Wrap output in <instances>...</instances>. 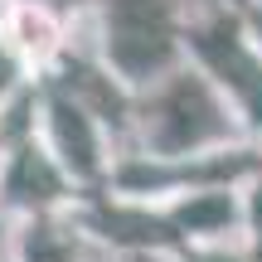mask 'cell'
I'll list each match as a JSON object with an SVG mask.
<instances>
[{
  "instance_id": "3957f363",
  "label": "cell",
  "mask_w": 262,
  "mask_h": 262,
  "mask_svg": "<svg viewBox=\"0 0 262 262\" xmlns=\"http://www.w3.org/2000/svg\"><path fill=\"white\" fill-rule=\"evenodd\" d=\"M170 117H175V126H180L175 141H194V136H204V131H214V122H199V117H214V107H209V97L199 93V88H189V83L175 88Z\"/></svg>"
},
{
  "instance_id": "277c9868",
  "label": "cell",
  "mask_w": 262,
  "mask_h": 262,
  "mask_svg": "<svg viewBox=\"0 0 262 262\" xmlns=\"http://www.w3.org/2000/svg\"><path fill=\"white\" fill-rule=\"evenodd\" d=\"M165 15L170 10L160 0H117L112 5L117 29H165Z\"/></svg>"
},
{
  "instance_id": "6da1fadb",
  "label": "cell",
  "mask_w": 262,
  "mask_h": 262,
  "mask_svg": "<svg viewBox=\"0 0 262 262\" xmlns=\"http://www.w3.org/2000/svg\"><path fill=\"white\" fill-rule=\"evenodd\" d=\"M199 54H204L214 68H224V73L233 78V88L248 97V102H253V112H262V73H257L253 58L233 44V29H228V25L204 29V34H199Z\"/></svg>"
},
{
  "instance_id": "7a4b0ae2",
  "label": "cell",
  "mask_w": 262,
  "mask_h": 262,
  "mask_svg": "<svg viewBox=\"0 0 262 262\" xmlns=\"http://www.w3.org/2000/svg\"><path fill=\"white\" fill-rule=\"evenodd\" d=\"M112 58L126 73H150L156 63L170 58V39H165V29H117Z\"/></svg>"
},
{
  "instance_id": "5b68a950",
  "label": "cell",
  "mask_w": 262,
  "mask_h": 262,
  "mask_svg": "<svg viewBox=\"0 0 262 262\" xmlns=\"http://www.w3.org/2000/svg\"><path fill=\"white\" fill-rule=\"evenodd\" d=\"M58 136H63V146L78 156V165H93V146H88V126L83 117L73 112L68 102H58Z\"/></svg>"
},
{
  "instance_id": "8992f818",
  "label": "cell",
  "mask_w": 262,
  "mask_h": 262,
  "mask_svg": "<svg viewBox=\"0 0 262 262\" xmlns=\"http://www.w3.org/2000/svg\"><path fill=\"white\" fill-rule=\"evenodd\" d=\"M0 83H5V63H0Z\"/></svg>"
}]
</instances>
